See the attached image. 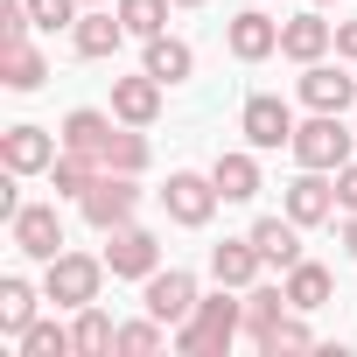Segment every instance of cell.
<instances>
[{"label": "cell", "instance_id": "obj_1", "mask_svg": "<svg viewBox=\"0 0 357 357\" xmlns=\"http://www.w3.org/2000/svg\"><path fill=\"white\" fill-rule=\"evenodd\" d=\"M238 336H245V294L238 287H218V294L197 301V315L183 329H175V350H183V357H225Z\"/></svg>", "mask_w": 357, "mask_h": 357}, {"label": "cell", "instance_id": "obj_2", "mask_svg": "<svg viewBox=\"0 0 357 357\" xmlns=\"http://www.w3.org/2000/svg\"><path fill=\"white\" fill-rule=\"evenodd\" d=\"M105 252H56V259H43V301L50 308H91L98 294H105Z\"/></svg>", "mask_w": 357, "mask_h": 357}, {"label": "cell", "instance_id": "obj_3", "mask_svg": "<svg viewBox=\"0 0 357 357\" xmlns=\"http://www.w3.org/2000/svg\"><path fill=\"white\" fill-rule=\"evenodd\" d=\"M287 154H294V168H329V175H336V168L357 154V133L343 126V112H308V119L294 126Z\"/></svg>", "mask_w": 357, "mask_h": 357}, {"label": "cell", "instance_id": "obj_4", "mask_svg": "<svg viewBox=\"0 0 357 357\" xmlns=\"http://www.w3.org/2000/svg\"><path fill=\"white\" fill-rule=\"evenodd\" d=\"M77 211H84V225H91L98 238H105V231H119V225H133V218H140V175L105 168L98 183L84 190V204H77Z\"/></svg>", "mask_w": 357, "mask_h": 357}, {"label": "cell", "instance_id": "obj_5", "mask_svg": "<svg viewBox=\"0 0 357 357\" xmlns=\"http://www.w3.org/2000/svg\"><path fill=\"white\" fill-rule=\"evenodd\" d=\"M218 183L211 175H197V168H168V183H161V211H168V225H183V231H204L211 218H218Z\"/></svg>", "mask_w": 357, "mask_h": 357}, {"label": "cell", "instance_id": "obj_6", "mask_svg": "<svg viewBox=\"0 0 357 357\" xmlns=\"http://www.w3.org/2000/svg\"><path fill=\"white\" fill-rule=\"evenodd\" d=\"M197 301H204V287H197V273H190V266H154V273L140 280V308H147V315H161L168 329H183V322L197 315Z\"/></svg>", "mask_w": 357, "mask_h": 357}, {"label": "cell", "instance_id": "obj_7", "mask_svg": "<svg viewBox=\"0 0 357 357\" xmlns=\"http://www.w3.org/2000/svg\"><path fill=\"white\" fill-rule=\"evenodd\" d=\"M280 211L301 225V231H315V225H336V175L329 168H294V183L280 190Z\"/></svg>", "mask_w": 357, "mask_h": 357}, {"label": "cell", "instance_id": "obj_8", "mask_svg": "<svg viewBox=\"0 0 357 357\" xmlns=\"http://www.w3.org/2000/svg\"><path fill=\"white\" fill-rule=\"evenodd\" d=\"M294 105L287 98H273V91H252L245 105H238V133H245V147H259V154H280L287 140H294Z\"/></svg>", "mask_w": 357, "mask_h": 357}, {"label": "cell", "instance_id": "obj_9", "mask_svg": "<svg viewBox=\"0 0 357 357\" xmlns=\"http://www.w3.org/2000/svg\"><path fill=\"white\" fill-rule=\"evenodd\" d=\"M294 98H301L308 112H350V105H357V77L343 70V56H336V63H329V56H315V63H301Z\"/></svg>", "mask_w": 357, "mask_h": 357}, {"label": "cell", "instance_id": "obj_10", "mask_svg": "<svg viewBox=\"0 0 357 357\" xmlns=\"http://www.w3.org/2000/svg\"><path fill=\"white\" fill-rule=\"evenodd\" d=\"M63 154V133L56 126H8V133H0V168H8V175H50V161Z\"/></svg>", "mask_w": 357, "mask_h": 357}, {"label": "cell", "instance_id": "obj_11", "mask_svg": "<svg viewBox=\"0 0 357 357\" xmlns=\"http://www.w3.org/2000/svg\"><path fill=\"white\" fill-rule=\"evenodd\" d=\"M8 238H15L22 259H56L63 252V211H56V197L50 204H22L8 218Z\"/></svg>", "mask_w": 357, "mask_h": 357}, {"label": "cell", "instance_id": "obj_12", "mask_svg": "<svg viewBox=\"0 0 357 357\" xmlns=\"http://www.w3.org/2000/svg\"><path fill=\"white\" fill-rule=\"evenodd\" d=\"M105 266H112V280H147L161 266V238L147 225H119V231H105Z\"/></svg>", "mask_w": 357, "mask_h": 357}, {"label": "cell", "instance_id": "obj_13", "mask_svg": "<svg viewBox=\"0 0 357 357\" xmlns=\"http://www.w3.org/2000/svg\"><path fill=\"white\" fill-rule=\"evenodd\" d=\"M225 50H231L238 63H266V56H280V22H273L266 8H238V15L225 22Z\"/></svg>", "mask_w": 357, "mask_h": 357}, {"label": "cell", "instance_id": "obj_14", "mask_svg": "<svg viewBox=\"0 0 357 357\" xmlns=\"http://www.w3.org/2000/svg\"><path fill=\"white\" fill-rule=\"evenodd\" d=\"M133 36H126V22H119V8H84L77 15V29H70V50L84 56V63H105V56H119Z\"/></svg>", "mask_w": 357, "mask_h": 357}, {"label": "cell", "instance_id": "obj_15", "mask_svg": "<svg viewBox=\"0 0 357 357\" xmlns=\"http://www.w3.org/2000/svg\"><path fill=\"white\" fill-rule=\"evenodd\" d=\"M329 50H336V22H329L322 8L280 22V56H287V63H315V56H329Z\"/></svg>", "mask_w": 357, "mask_h": 357}, {"label": "cell", "instance_id": "obj_16", "mask_svg": "<svg viewBox=\"0 0 357 357\" xmlns=\"http://www.w3.org/2000/svg\"><path fill=\"white\" fill-rule=\"evenodd\" d=\"M211 183H218L225 204H252V197L266 190V175H259V147H225V154L211 161Z\"/></svg>", "mask_w": 357, "mask_h": 357}, {"label": "cell", "instance_id": "obj_17", "mask_svg": "<svg viewBox=\"0 0 357 357\" xmlns=\"http://www.w3.org/2000/svg\"><path fill=\"white\" fill-rule=\"evenodd\" d=\"M56 133H63V147H70V154H91V161L105 168V140L119 133V112H98V105H70Z\"/></svg>", "mask_w": 357, "mask_h": 357}, {"label": "cell", "instance_id": "obj_18", "mask_svg": "<svg viewBox=\"0 0 357 357\" xmlns=\"http://www.w3.org/2000/svg\"><path fill=\"white\" fill-rule=\"evenodd\" d=\"M140 70H147V77H161V84L175 91V84H190V77H197V50H190L183 36H168V29H161V36H147V43H140Z\"/></svg>", "mask_w": 357, "mask_h": 357}, {"label": "cell", "instance_id": "obj_19", "mask_svg": "<svg viewBox=\"0 0 357 357\" xmlns=\"http://www.w3.org/2000/svg\"><path fill=\"white\" fill-rule=\"evenodd\" d=\"M161 77H147V70H133V77H112V112L126 119V126H154L161 119Z\"/></svg>", "mask_w": 357, "mask_h": 357}, {"label": "cell", "instance_id": "obj_20", "mask_svg": "<svg viewBox=\"0 0 357 357\" xmlns=\"http://www.w3.org/2000/svg\"><path fill=\"white\" fill-rule=\"evenodd\" d=\"M259 273H266V259H259L252 231H245V238H225V245H211V280H218V287H238V294H245Z\"/></svg>", "mask_w": 357, "mask_h": 357}, {"label": "cell", "instance_id": "obj_21", "mask_svg": "<svg viewBox=\"0 0 357 357\" xmlns=\"http://www.w3.org/2000/svg\"><path fill=\"white\" fill-rule=\"evenodd\" d=\"M280 287H287V301H294L301 315H315V308L336 301V280H329V266H315V259H294V266L280 273Z\"/></svg>", "mask_w": 357, "mask_h": 357}, {"label": "cell", "instance_id": "obj_22", "mask_svg": "<svg viewBox=\"0 0 357 357\" xmlns=\"http://www.w3.org/2000/svg\"><path fill=\"white\" fill-rule=\"evenodd\" d=\"M252 245H259V259H266V266H280V273H287V266L301 259V225H294L287 211H280V218H259V225H252Z\"/></svg>", "mask_w": 357, "mask_h": 357}, {"label": "cell", "instance_id": "obj_23", "mask_svg": "<svg viewBox=\"0 0 357 357\" xmlns=\"http://www.w3.org/2000/svg\"><path fill=\"white\" fill-rule=\"evenodd\" d=\"M70 343H77V357H112L119 350V322L91 301V308H70Z\"/></svg>", "mask_w": 357, "mask_h": 357}, {"label": "cell", "instance_id": "obj_24", "mask_svg": "<svg viewBox=\"0 0 357 357\" xmlns=\"http://www.w3.org/2000/svg\"><path fill=\"white\" fill-rule=\"evenodd\" d=\"M287 308H294V301H287V287H280V280H252V287H245V343H259Z\"/></svg>", "mask_w": 357, "mask_h": 357}, {"label": "cell", "instance_id": "obj_25", "mask_svg": "<svg viewBox=\"0 0 357 357\" xmlns=\"http://www.w3.org/2000/svg\"><path fill=\"white\" fill-rule=\"evenodd\" d=\"M98 175H105V168H98L91 154H70V147H63V154L50 161V190H56V204H84V190L98 183Z\"/></svg>", "mask_w": 357, "mask_h": 357}, {"label": "cell", "instance_id": "obj_26", "mask_svg": "<svg viewBox=\"0 0 357 357\" xmlns=\"http://www.w3.org/2000/svg\"><path fill=\"white\" fill-rule=\"evenodd\" d=\"M36 301H43V294H36L22 273H8V280H0V336H8V343L36 322Z\"/></svg>", "mask_w": 357, "mask_h": 357}, {"label": "cell", "instance_id": "obj_27", "mask_svg": "<svg viewBox=\"0 0 357 357\" xmlns=\"http://www.w3.org/2000/svg\"><path fill=\"white\" fill-rule=\"evenodd\" d=\"M43 77H50V63H43V50H36V43L0 50V84H8V91H43Z\"/></svg>", "mask_w": 357, "mask_h": 357}, {"label": "cell", "instance_id": "obj_28", "mask_svg": "<svg viewBox=\"0 0 357 357\" xmlns=\"http://www.w3.org/2000/svg\"><path fill=\"white\" fill-rule=\"evenodd\" d=\"M147 161H154L147 126H126V119H119V133L105 140V168H119V175H147Z\"/></svg>", "mask_w": 357, "mask_h": 357}, {"label": "cell", "instance_id": "obj_29", "mask_svg": "<svg viewBox=\"0 0 357 357\" xmlns=\"http://www.w3.org/2000/svg\"><path fill=\"white\" fill-rule=\"evenodd\" d=\"M175 343V329L161 322V315H133V322H119V357H154V350H168Z\"/></svg>", "mask_w": 357, "mask_h": 357}, {"label": "cell", "instance_id": "obj_30", "mask_svg": "<svg viewBox=\"0 0 357 357\" xmlns=\"http://www.w3.org/2000/svg\"><path fill=\"white\" fill-rule=\"evenodd\" d=\"M252 350H266V357H294V350H315V329H308V315H301V308H287V315H280Z\"/></svg>", "mask_w": 357, "mask_h": 357}, {"label": "cell", "instance_id": "obj_31", "mask_svg": "<svg viewBox=\"0 0 357 357\" xmlns=\"http://www.w3.org/2000/svg\"><path fill=\"white\" fill-rule=\"evenodd\" d=\"M15 350H22V357H77L70 322H29V329L15 336Z\"/></svg>", "mask_w": 357, "mask_h": 357}, {"label": "cell", "instance_id": "obj_32", "mask_svg": "<svg viewBox=\"0 0 357 357\" xmlns=\"http://www.w3.org/2000/svg\"><path fill=\"white\" fill-rule=\"evenodd\" d=\"M112 8H119L126 36H133V43H147V36H161V29H168V8H175V0H112Z\"/></svg>", "mask_w": 357, "mask_h": 357}, {"label": "cell", "instance_id": "obj_33", "mask_svg": "<svg viewBox=\"0 0 357 357\" xmlns=\"http://www.w3.org/2000/svg\"><path fill=\"white\" fill-rule=\"evenodd\" d=\"M29 15H36V29H43V36H56V29H77L84 0H29Z\"/></svg>", "mask_w": 357, "mask_h": 357}, {"label": "cell", "instance_id": "obj_34", "mask_svg": "<svg viewBox=\"0 0 357 357\" xmlns=\"http://www.w3.org/2000/svg\"><path fill=\"white\" fill-rule=\"evenodd\" d=\"M29 29H36V15H29V0H0V50H15V43H29Z\"/></svg>", "mask_w": 357, "mask_h": 357}, {"label": "cell", "instance_id": "obj_35", "mask_svg": "<svg viewBox=\"0 0 357 357\" xmlns=\"http://www.w3.org/2000/svg\"><path fill=\"white\" fill-rule=\"evenodd\" d=\"M336 204H343V211H357V154L336 168Z\"/></svg>", "mask_w": 357, "mask_h": 357}, {"label": "cell", "instance_id": "obj_36", "mask_svg": "<svg viewBox=\"0 0 357 357\" xmlns=\"http://www.w3.org/2000/svg\"><path fill=\"white\" fill-rule=\"evenodd\" d=\"M336 56H343V63H357V15H350V22H336Z\"/></svg>", "mask_w": 357, "mask_h": 357}, {"label": "cell", "instance_id": "obj_37", "mask_svg": "<svg viewBox=\"0 0 357 357\" xmlns=\"http://www.w3.org/2000/svg\"><path fill=\"white\" fill-rule=\"evenodd\" d=\"M336 238H343V252L357 259V211H343V225H336Z\"/></svg>", "mask_w": 357, "mask_h": 357}, {"label": "cell", "instance_id": "obj_38", "mask_svg": "<svg viewBox=\"0 0 357 357\" xmlns=\"http://www.w3.org/2000/svg\"><path fill=\"white\" fill-rule=\"evenodd\" d=\"M175 8H204V0H175Z\"/></svg>", "mask_w": 357, "mask_h": 357}, {"label": "cell", "instance_id": "obj_39", "mask_svg": "<svg viewBox=\"0 0 357 357\" xmlns=\"http://www.w3.org/2000/svg\"><path fill=\"white\" fill-rule=\"evenodd\" d=\"M308 8H336V0H308Z\"/></svg>", "mask_w": 357, "mask_h": 357}, {"label": "cell", "instance_id": "obj_40", "mask_svg": "<svg viewBox=\"0 0 357 357\" xmlns=\"http://www.w3.org/2000/svg\"><path fill=\"white\" fill-rule=\"evenodd\" d=\"M84 8H112V0H84Z\"/></svg>", "mask_w": 357, "mask_h": 357}]
</instances>
